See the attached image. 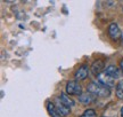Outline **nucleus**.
<instances>
[{
  "label": "nucleus",
  "instance_id": "14",
  "mask_svg": "<svg viewBox=\"0 0 123 117\" xmlns=\"http://www.w3.org/2000/svg\"><path fill=\"white\" fill-rule=\"evenodd\" d=\"M120 68H121V71H122V73H123V58L121 60V62H120Z\"/></svg>",
  "mask_w": 123,
  "mask_h": 117
},
{
  "label": "nucleus",
  "instance_id": "10",
  "mask_svg": "<svg viewBox=\"0 0 123 117\" xmlns=\"http://www.w3.org/2000/svg\"><path fill=\"white\" fill-rule=\"evenodd\" d=\"M58 99L61 100L62 102L64 104H66L68 108H72V107H74V104H75V102H74V100L73 99H71L70 96L67 94H65V93H62L61 95H59V98Z\"/></svg>",
  "mask_w": 123,
  "mask_h": 117
},
{
  "label": "nucleus",
  "instance_id": "8",
  "mask_svg": "<svg viewBox=\"0 0 123 117\" xmlns=\"http://www.w3.org/2000/svg\"><path fill=\"white\" fill-rule=\"evenodd\" d=\"M46 108H47V111H48V114L51 117H63L61 114L58 113V110H57V108H56L55 103L51 102V101H47Z\"/></svg>",
  "mask_w": 123,
  "mask_h": 117
},
{
  "label": "nucleus",
  "instance_id": "5",
  "mask_svg": "<svg viewBox=\"0 0 123 117\" xmlns=\"http://www.w3.org/2000/svg\"><path fill=\"white\" fill-rule=\"evenodd\" d=\"M88 75H89V67L87 64H82L75 71L74 78H75V80H84L88 77Z\"/></svg>",
  "mask_w": 123,
  "mask_h": 117
},
{
  "label": "nucleus",
  "instance_id": "4",
  "mask_svg": "<svg viewBox=\"0 0 123 117\" xmlns=\"http://www.w3.org/2000/svg\"><path fill=\"white\" fill-rule=\"evenodd\" d=\"M108 36H110L111 39L113 40H119L120 38L122 37V32H121V29L120 27L116 24V23H111L110 27H108Z\"/></svg>",
  "mask_w": 123,
  "mask_h": 117
},
{
  "label": "nucleus",
  "instance_id": "3",
  "mask_svg": "<svg viewBox=\"0 0 123 117\" xmlns=\"http://www.w3.org/2000/svg\"><path fill=\"white\" fill-rule=\"evenodd\" d=\"M97 79H98V83H100L101 85H104L105 87H107V88H113L115 86V80H114V78L113 77H111L110 75H107L105 72V70L101 72L99 76L97 77Z\"/></svg>",
  "mask_w": 123,
  "mask_h": 117
},
{
  "label": "nucleus",
  "instance_id": "9",
  "mask_svg": "<svg viewBox=\"0 0 123 117\" xmlns=\"http://www.w3.org/2000/svg\"><path fill=\"white\" fill-rule=\"evenodd\" d=\"M79 101L83 104H90L93 101V95L89 92H86V93H82V94L79 96Z\"/></svg>",
  "mask_w": 123,
  "mask_h": 117
},
{
  "label": "nucleus",
  "instance_id": "7",
  "mask_svg": "<svg viewBox=\"0 0 123 117\" xmlns=\"http://www.w3.org/2000/svg\"><path fill=\"white\" fill-rule=\"evenodd\" d=\"M55 106H56V108H57L58 113L61 114L63 117L66 116V115H68V114L71 113V108H68V107H67L66 104L63 103V102H62L59 99L56 100V102H55Z\"/></svg>",
  "mask_w": 123,
  "mask_h": 117
},
{
  "label": "nucleus",
  "instance_id": "1",
  "mask_svg": "<svg viewBox=\"0 0 123 117\" xmlns=\"http://www.w3.org/2000/svg\"><path fill=\"white\" fill-rule=\"evenodd\" d=\"M87 90L89 93H91L95 96H99V98H107L111 94V90L105 87L104 85H101L98 81H91L89 83L87 86Z\"/></svg>",
  "mask_w": 123,
  "mask_h": 117
},
{
  "label": "nucleus",
  "instance_id": "15",
  "mask_svg": "<svg viewBox=\"0 0 123 117\" xmlns=\"http://www.w3.org/2000/svg\"><path fill=\"white\" fill-rule=\"evenodd\" d=\"M121 117H123V107L121 108Z\"/></svg>",
  "mask_w": 123,
  "mask_h": 117
},
{
  "label": "nucleus",
  "instance_id": "2",
  "mask_svg": "<svg viewBox=\"0 0 123 117\" xmlns=\"http://www.w3.org/2000/svg\"><path fill=\"white\" fill-rule=\"evenodd\" d=\"M65 91L68 95H80L82 94V87L76 80H70L66 83Z\"/></svg>",
  "mask_w": 123,
  "mask_h": 117
},
{
  "label": "nucleus",
  "instance_id": "13",
  "mask_svg": "<svg viewBox=\"0 0 123 117\" xmlns=\"http://www.w3.org/2000/svg\"><path fill=\"white\" fill-rule=\"evenodd\" d=\"M80 117H97V114L93 109H86Z\"/></svg>",
  "mask_w": 123,
  "mask_h": 117
},
{
  "label": "nucleus",
  "instance_id": "11",
  "mask_svg": "<svg viewBox=\"0 0 123 117\" xmlns=\"http://www.w3.org/2000/svg\"><path fill=\"white\" fill-rule=\"evenodd\" d=\"M105 72L107 75H110L111 77H113V78H117L120 76V69L117 67H115V66H108V67L105 69Z\"/></svg>",
  "mask_w": 123,
  "mask_h": 117
},
{
  "label": "nucleus",
  "instance_id": "12",
  "mask_svg": "<svg viewBox=\"0 0 123 117\" xmlns=\"http://www.w3.org/2000/svg\"><path fill=\"white\" fill-rule=\"evenodd\" d=\"M115 94L117 96V99H123V80H120L116 86H115Z\"/></svg>",
  "mask_w": 123,
  "mask_h": 117
},
{
  "label": "nucleus",
  "instance_id": "16",
  "mask_svg": "<svg viewBox=\"0 0 123 117\" xmlns=\"http://www.w3.org/2000/svg\"><path fill=\"white\" fill-rule=\"evenodd\" d=\"M122 10H123V8H122Z\"/></svg>",
  "mask_w": 123,
  "mask_h": 117
},
{
  "label": "nucleus",
  "instance_id": "6",
  "mask_svg": "<svg viewBox=\"0 0 123 117\" xmlns=\"http://www.w3.org/2000/svg\"><path fill=\"white\" fill-rule=\"evenodd\" d=\"M104 67H105V64H104V61H103V60H96V61L91 64L90 70H91V72L95 75V76L98 77L101 72L105 70V69H104Z\"/></svg>",
  "mask_w": 123,
  "mask_h": 117
}]
</instances>
